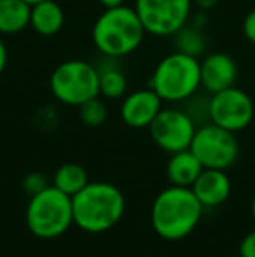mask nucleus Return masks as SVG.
<instances>
[{"label":"nucleus","mask_w":255,"mask_h":257,"mask_svg":"<svg viewBox=\"0 0 255 257\" xmlns=\"http://www.w3.org/2000/svg\"><path fill=\"white\" fill-rule=\"evenodd\" d=\"M163 108V100L152 88L138 89L124 96L121 103V119L129 128H149Z\"/></svg>","instance_id":"11"},{"label":"nucleus","mask_w":255,"mask_h":257,"mask_svg":"<svg viewBox=\"0 0 255 257\" xmlns=\"http://www.w3.org/2000/svg\"><path fill=\"white\" fill-rule=\"evenodd\" d=\"M149 88H152L163 102H187L201 88L199 58L180 51L164 56L154 68Z\"/></svg>","instance_id":"4"},{"label":"nucleus","mask_w":255,"mask_h":257,"mask_svg":"<svg viewBox=\"0 0 255 257\" xmlns=\"http://www.w3.org/2000/svg\"><path fill=\"white\" fill-rule=\"evenodd\" d=\"M105 9H110V7H119V6H124L126 0H98Z\"/></svg>","instance_id":"26"},{"label":"nucleus","mask_w":255,"mask_h":257,"mask_svg":"<svg viewBox=\"0 0 255 257\" xmlns=\"http://www.w3.org/2000/svg\"><path fill=\"white\" fill-rule=\"evenodd\" d=\"M49 88L58 102L81 107L88 100L100 96L98 68L84 60H67L51 74Z\"/></svg>","instance_id":"6"},{"label":"nucleus","mask_w":255,"mask_h":257,"mask_svg":"<svg viewBox=\"0 0 255 257\" xmlns=\"http://www.w3.org/2000/svg\"><path fill=\"white\" fill-rule=\"evenodd\" d=\"M239 257H255V229L250 231L239 243Z\"/></svg>","instance_id":"22"},{"label":"nucleus","mask_w":255,"mask_h":257,"mask_svg":"<svg viewBox=\"0 0 255 257\" xmlns=\"http://www.w3.org/2000/svg\"><path fill=\"white\" fill-rule=\"evenodd\" d=\"M191 189L203 206H218L231 194V180L225 170L204 168Z\"/></svg>","instance_id":"13"},{"label":"nucleus","mask_w":255,"mask_h":257,"mask_svg":"<svg viewBox=\"0 0 255 257\" xmlns=\"http://www.w3.org/2000/svg\"><path fill=\"white\" fill-rule=\"evenodd\" d=\"M252 217H253V220H255V196H253V200H252Z\"/></svg>","instance_id":"27"},{"label":"nucleus","mask_w":255,"mask_h":257,"mask_svg":"<svg viewBox=\"0 0 255 257\" xmlns=\"http://www.w3.org/2000/svg\"><path fill=\"white\" fill-rule=\"evenodd\" d=\"M241 28H243V35H245L246 41L252 42V44L255 46V7L245 16Z\"/></svg>","instance_id":"21"},{"label":"nucleus","mask_w":255,"mask_h":257,"mask_svg":"<svg viewBox=\"0 0 255 257\" xmlns=\"http://www.w3.org/2000/svg\"><path fill=\"white\" fill-rule=\"evenodd\" d=\"M204 206L191 187L170 186L156 196L150 208V222L161 238L177 241L197 227Z\"/></svg>","instance_id":"1"},{"label":"nucleus","mask_w":255,"mask_h":257,"mask_svg":"<svg viewBox=\"0 0 255 257\" xmlns=\"http://www.w3.org/2000/svg\"><path fill=\"white\" fill-rule=\"evenodd\" d=\"M32 6L25 0H0V35H14L30 27Z\"/></svg>","instance_id":"17"},{"label":"nucleus","mask_w":255,"mask_h":257,"mask_svg":"<svg viewBox=\"0 0 255 257\" xmlns=\"http://www.w3.org/2000/svg\"><path fill=\"white\" fill-rule=\"evenodd\" d=\"M255 105L250 95L243 89L231 86L213 93L208 100V117L210 122L225 128L232 133L248 128L253 121Z\"/></svg>","instance_id":"9"},{"label":"nucleus","mask_w":255,"mask_h":257,"mask_svg":"<svg viewBox=\"0 0 255 257\" xmlns=\"http://www.w3.org/2000/svg\"><path fill=\"white\" fill-rule=\"evenodd\" d=\"M88 184V172L79 163H65V165H62L56 170L55 180H53V186L58 187L68 196H75Z\"/></svg>","instance_id":"18"},{"label":"nucleus","mask_w":255,"mask_h":257,"mask_svg":"<svg viewBox=\"0 0 255 257\" xmlns=\"http://www.w3.org/2000/svg\"><path fill=\"white\" fill-rule=\"evenodd\" d=\"M96 68L100 77V96L109 100L123 98L128 89V81L119 65V58L103 56Z\"/></svg>","instance_id":"15"},{"label":"nucleus","mask_w":255,"mask_h":257,"mask_svg":"<svg viewBox=\"0 0 255 257\" xmlns=\"http://www.w3.org/2000/svg\"><path fill=\"white\" fill-rule=\"evenodd\" d=\"M25 219L30 233L41 240L62 236L74 224L72 196L55 186H46L44 189L32 194Z\"/></svg>","instance_id":"5"},{"label":"nucleus","mask_w":255,"mask_h":257,"mask_svg":"<svg viewBox=\"0 0 255 257\" xmlns=\"http://www.w3.org/2000/svg\"><path fill=\"white\" fill-rule=\"evenodd\" d=\"M238 81V65L227 53H210L201 60V88L210 95L227 89Z\"/></svg>","instance_id":"12"},{"label":"nucleus","mask_w":255,"mask_h":257,"mask_svg":"<svg viewBox=\"0 0 255 257\" xmlns=\"http://www.w3.org/2000/svg\"><path fill=\"white\" fill-rule=\"evenodd\" d=\"M25 187H27V191H30L32 194H35L37 191L44 189L46 182H44V179H42V175L32 173V175H28L27 179H25Z\"/></svg>","instance_id":"23"},{"label":"nucleus","mask_w":255,"mask_h":257,"mask_svg":"<svg viewBox=\"0 0 255 257\" xmlns=\"http://www.w3.org/2000/svg\"><path fill=\"white\" fill-rule=\"evenodd\" d=\"M220 2V0H192V6L194 7H197L199 11H210V9H213L217 4Z\"/></svg>","instance_id":"24"},{"label":"nucleus","mask_w":255,"mask_h":257,"mask_svg":"<svg viewBox=\"0 0 255 257\" xmlns=\"http://www.w3.org/2000/svg\"><path fill=\"white\" fill-rule=\"evenodd\" d=\"M27 4H30V6H34V4H37V2H42V0H25Z\"/></svg>","instance_id":"28"},{"label":"nucleus","mask_w":255,"mask_h":257,"mask_svg":"<svg viewBox=\"0 0 255 257\" xmlns=\"http://www.w3.org/2000/svg\"><path fill=\"white\" fill-rule=\"evenodd\" d=\"M173 37L177 51L184 54L199 58L206 51V37L203 34V28L194 27L192 23H187L184 28H180Z\"/></svg>","instance_id":"19"},{"label":"nucleus","mask_w":255,"mask_h":257,"mask_svg":"<svg viewBox=\"0 0 255 257\" xmlns=\"http://www.w3.org/2000/svg\"><path fill=\"white\" fill-rule=\"evenodd\" d=\"M203 170L204 166L201 165V161L194 156L191 149L173 153L166 163V175L171 186L192 187V184L196 182Z\"/></svg>","instance_id":"14"},{"label":"nucleus","mask_w":255,"mask_h":257,"mask_svg":"<svg viewBox=\"0 0 255 257\" xmlns=\"http://www.w3.org/2000/svg\"><path fill=\"white\" fill-rule=\"evenodd\" d=\"M79 114H81L84 124L96 128V126H102L105 122L109 112H107V105L100 100V96H96V98H91L86 103H82L79 107Z\"/></svg>","instance_id":"20"},{"label":"nucleus","mask_w":255,"mask_h":257,"mask_svg":"<svg viewBox=\"0 0 255 257\" xmlns=\"http://www.w3.org/2000/svg\"><path fill=\"white\" fill-rule=\"evenodd\" d=\"M74 224L86 233H105L124 215L126 200L114 184L89 182L72 196Z\"/></svg>","instance_id":"2"},{"label":"nucleus","mask_w":255,"mask_h":257,"mask_svg":"<svg viewBox=\"0 0 255 257\" xmlns=\"http://www.w3.org/2000/svg\"><path fill=\"white\" fill-rule=\"evenodd\" d=\"M6 67H7V48H6V44H4L2 39H0V75L4 74Z\"/></svg>","instance_id":"25"},{"label":"nucleus","mask_w":255,"mask_h":257,"mask_svg":"<svg viewBox=\"0 0 255 257\" xmlns=\"http://www.w3.org/2000/svg\"><path fill=\"white\" fill-rule=\"evenodd\" d=\"M189 149L204 168L215 170L231 168L239 154V146L234 133L213 122H206L196 130Z\"/></svg>","instance_id":"8"},{"label":"nucleus","mask_w":255,"mask_h":257,"mask_svg":"<svg viewBox=\"0 0 255 257\" xmlns=\"http://www.w3.org/2000/svg\"><path fill=\"white\" fill-rule=\"evenodd\" d=\"M145 35L135 7L119 6L105 9L93 25V44L102 56L124 58L140 48Z\"/></svg>","instance_id":"3"},{"label":"nucleus","mask_w":255,"mask_h":257,"mask_svg":"<svg viewBox=\"0 0 255 257\" xmlns=\"http://www.w3.org/2000/svg\"><path fill=\"white\" fill-rule=\"evenodd\" d=\"M150 137L164 153H180L191 147L197 126L196 121L180 108H161L149 126Z\"/></svg>","instance_id":"10"},{"label":"nucleus","mask_w":255,"mask_h":257,"mask_svg":"<svg viewBox=\"0 0 255 257\" xmlns=\"http://www.w3.org/2000/svg\"><path fill=\"white\" fill-rule=\"evenodd\" d=\"M65 25V13L55 0H42L32 6L30 27L44 37L56 35Z\"/></svg>","instance_id":"16"},{"label":"nucleus","mask_w":255,"mask_h":257,"mask_svg":"<svg viewBox=\"0 0 255 257\" xmlns=\"http://www.w3.org/2000/svg\"><path fill=\"white\" fill-rule=\"evenodd\" d=\"M135 11L145 34L154 37H173L189 23L192 0H135Z\"/></svg>","instance_id":"7"}]
</instances>
